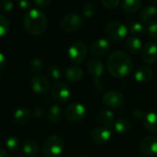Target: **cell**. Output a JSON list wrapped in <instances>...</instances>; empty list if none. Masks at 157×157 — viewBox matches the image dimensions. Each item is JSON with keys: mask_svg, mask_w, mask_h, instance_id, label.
<instances>
[{"mask_svg": "<svg viewBox=\"0 0 157 157\" xmlns=\"http://www.w3.org/2000/svg\"><path fill=\"white\" fill-rule=\"evenodd\" d=\"M107 69L112 76L121 78L132 73L133 63L128 53L121 51H115L107 59Z\"/></svg>", "mask_w": 157, "mask_h": 157, "instance_id": "obj_1", "label": "cell"}, {"mask_svg": "<svg viewBox=\"0 0 157 157\" xmlns=\"http://www.w3.org/2000/svg\"><path fill=\"white\" fill-rule=\"evenodd\" d=\"M25 29L32 35L42 34L48 26L46 15L38 8H30L26 12L23 18Z\"/></svg>", "mask_w": 157, "mask_h": 157, "instance_id": "obj_2", "label": "cell"}, {"mask_svg": "<svg viewBox=\"0 0 157 157\" xmlns=\"http://www.w3.org/2000/svg\"><path fill=\"white\" fill-rule=\"evenodd\" d=\"M42 150L46 157H57L63 150V141L57 135H52L44 141Z\"/></svg>", "mask_w": 157, "mask_h": 157, "instance_id": "obj_3", "label": "cell"}, {"mask_svg": "<svg viewBox=\"0 0 157 157\" xmlns=\"http://www.w3.org/2000/svg\"><path fill=\"white\" fill-rule=\"evenodd\" d=\"M105 32L109 39L114 41H120L123 40L128 34V28L116 20L109 21L105 27Z\"/></svg>", "mask_w": 157, "mask_h": 157, "instance_id": "obj_4", "label": "cell"}, {"mask_svg": "<svg viewBox=\"0 0 157 157\" xmlns=\"http://www.w3.org/2000/svg\"><path fill=\"white\" fill-rule=\"evenodd\" d=\"M83 17L78 13H68L63 17L60 21V27L63 31L73 32L81 29L83 26Z\"/></svg>", "mask_w": 157, "mask_h": 157, "instance_id": "obj_5", "label": "cell"}, {"mask_svg": "<svg viewBox=\"0 0 157 157\" xmlns=\"http://www.w3.org/2000/svg\"><path fill=\"white\" fill-rule=\"evenodd\" d=\"M87 55V48L81 40L75 41L68 50V57L74 63H80L85 61Z\"/></svg>", "mask_w": 157, "mask_h": 157, "instance_id": "obj_6", "label": "cell"}, {"mask_svg": "<svg viewBox=\"0 0 157 157\" xmlns=\"http://www.w3.org/2000/svg\"><path fill=\"white\" fill-rule=\"evenodd\" d=\"M102 101L109 109H120L124 105L125 98L121 93L116 90H109L103 95Z\"/></svg>", "mask_w": 157, "mask_h": 157, "instance_id": "obj_7", "label": "cell"}, {"mask_svg": "<svg viewBox=\"0 0 157 157\" xmlns=\"http://www.w3.org/2000/svg\"><path fill=\"white\" fill-rule=\"evenodd\" d=\"M86 113V107L81 103H73L69 105L64 112L65 118L73 122H77L82 121Z\"/></svg>", "mask_w": 157, "mask_h": 157, "instance_id": "obj_8", "label": "cell"}, {"mask_svg": "<svg viewBox=\"0 0 157 157\" xmlns=\"http://www.w3.org/2000/svg\"><path fill=\"white\" fill-rule=\"evenodd\" d=\"M110 43L105 38H99L96 40L90 46V54L94 57H102L107 55L110 51Z\"/></svg>", "mask_w": 157, "mask_h": 157, "instance_id": "obj_9", "label": "cell"}, {"mask_svg": "<svg viewBox=\"0 0 157 157\" xmlns=\"http://www.w3.org/2000/svg\"><path fill=\"white\" fill-rule=\"evenodd\" d=\"M52 98L59 103L63 104L66 103L71 96V91L69 86L63 82L55 84L52 88Z\"/></svg>", "mask_w": 157, "mask_h": 157, "instance_id": "obj_10", "label": "cell"}, {"mask_svg": "<svg viewBox=\"0 0 157 157\" xmlns=\"http://www.w3.org/2000/svg\"><path fill=\"white\" fill-rule=\"evenodd\" d=\"M140 20L143 25H152L157 22V6L155 5L145 6L140 12Z\"/></svg>", "mask_w": 157, "mask_h": 157, "instance_id": "obj_11", "label": "cell"}, {"mask_svg": "<svg viewBox=\"0 0 157 157\" xmlns=\"http://www.w3.org/2000/svg\"><path fill=\"white\" fill-rule=\"evenodd\" d=\"M141 58L145 63H155L157 62V43H145L141 50Z\"/></svg>", "mask_w": 157, "mask_h": 157, "instance_id": "obj_12", "label": "cell"}, {"mask_svg": "<svg viewBox=\"0 0 157 157\" xmlns=\"http://www.w3.org/2000/svg\"><path fill=\"white\" fill-rule=\"evenodd\" d=\"M141 151L147 155H157V137L146 136L140 143Z\"/></svg>", "mask_w": 157, "mask_h": 157, "instance_id": "obj_13", "label": "cell"}, {"mask_svg": "<svg viewBox=\"0 0 157 157\" xmlns=\"http://www.w3.org/2000/svg\"><path fill=\"white\" fill-rule=\"evenodd\" d=\"M111 138V132L106 127H97L91 132V139L98 144H103L108 143Z\"/></svg>", "mask_w": 157, "mask_h": 157, "instance_id": "obj_14", "label": "cell"}, {"mask_svg": "<svg viewBox=\"0 0 157 157\" xmlns=\"http://www.w3.org/2000/svg\"><path fill=\"white\" fill-rule=\"evenodd\" d=\"M32 90L37 94H44L50 88V82L49 80L40 75H37L32 77L30 81Z\"/></svg>", "mask_w": 157, "mask_h": 157, "instance_id": "obj_15", "label": "cell"}, {"mask_svg": "<svg viewBox=\"0 0 157 157\" xmlns=\"http://www.w3.org/2000/svg\"><path fill=\"white\" fill-rule=\"evenodd\" d=\"M154 76V70L149 66H141L134 73V78L139 83H148Z\"/></svg>", "mask_w": 157, "mask_h": 157, "instance_id": "obj_16", "label": "cell"}, {"mask_svg": "<svg viewBox=\"0 0 157 157\" xmlns=\"http://www.w3.org/2000/svg\"><path fill=\"white\" fill-rule=\"evenodd\" d=\"M87 72L94 76V78H99L105 70L104 64L102 63L101 61L98 60V59H92L88 62L87 63Z\"/></svg>", "mask_w": 157, "mask_h": 157, "instance_id": "obj_17", "label": "cell"}, {"mask_svg": "<svg viewBox=\"0 0 157 157\" xmlns=\"http://www.w3.org/2000/svg\"><path fill=\"white\" fill-rule=\"evenodd\" d=\"M143 48L142 41L139 38L136 37H129L124 42V50L130 54H135L141 52Z\"/></svg>", "mask_w": 157, "mask_h": 157, "instance_id": "obj_18", "label": "cell"}, {"mask_svg": "<svg viewBox=\"0 0 157 157\" xmlns=\"http://www.w3.org/2000/svg\"><path fill=\"white\" fill-rule=\"evenodd\" d=\"M127 21H128L130 32L132 37H136V38L140 39V37H142L145 34L146 29L144 28V25H143L141 22H138L137 20L131 18V17L128 18Z\"/></svg>", "mask_w": 157, "mask_h": 157, "instance_id": "obj_19", "label": "cell"}, {"mask_svg": "<svg viewBox=\"0 0 157 157\" xmlns=\"http://www.w3.org/2000/svg\"><path fill=\"white\" fill-rule=\"evenodd\" d=\"M83 70L79 66H69L65 72H64V76L68 81L71 82H78L79 80L82 79L83 77Z\"/></svg>", "mask_w": 157, "mask_h": 157, "instance_id": "obj_20", "label": "cell"}, {"mask_svg": "<svg viewBox=\"0 0 157 157\" xmlns=\"http://www.w3.org/2000/svg\"><path fill=\"white\" fill-rule=\"evenodd\" d=\"M144 128L152 133H157V113L149 112L144 119Z\"/></svg>", "mask_w": 157, "mask_h": 157, "instance_id": "obj_21", "label": "cell"}, {"mask_svg": "<svg viewBox=\"0 0 157 157\" xmlns=\"http://www.w3.org/2000/svg\"><path fill=\"white\" fill-rule=\"evenodd\" d=\"M30 120V112L26 108H19L14 112V121L18 125H24Z\"/></svg>", "mask_w": 157, "mask_h": 157, "instance_id": "obj_22", "label": "cell"}, {"mask_svg": "<svg viewBox=\"0 0 157 157\" xmlns=\"http://www.w3.org/2000/svg\"><path fill=\"white\" fill-rule=\"evenodd\" d=\"M98 121L104 125V127L109 128L113 126L115 123V114L111 110H103L98 115Z\"/></svg>", "mask_w": 157, "mask_h": 157, "instance_id": "obj_23", "label": "cell"}, {"mask_svg": "<svg viewBox=\"0 0 157 157\" xmlns=\"http://www.w3.org/2000/svg\"><path fill=\"white\" fill-rule=\"evenodd\" d=\"M122 9L127 13H134L140 9L143 5L141 0H124L121 3Z\"/></svg>", "mask_w": 157, "mask_h": 157, "instance_id": "obj_24", "label": "cell"}, {"mask_svg": "<svg viewBox=\"0 0 157 157\" xmlns=\"http://www.w3.org/2000/svg\"><path fill=\"white\" fill-rule=\"evenodd\" d=\"M23 152L29 156H35L39 154V144L33 140H27L23 144Z\"/></svg>", "mask_w": 157, "mask_h": 157, "instance_id": "obj_25", "label": "cell"}, {"mask_svg": "<svg viewBox=\"0 0 157 157\" xmlns=\"http://www.w3.org/2000/svg\"><path fill=\"white\" fill-rule=\"evenodd\" d=\"M114 130L117 133H126L131 128V122L126 118H120L119 120L115 121V123L113 125Z\"/></svg>", "mask_w": 157, "mask_h": 157, "instance_id": "obj_26", "label": "cell"}, {"mask_svg": "<svg viewBox=\"0 0 157 157\" xmlns=\"http://www.w3.org/2000/svg\"><path fill=\"white\" fill-rule=\"evenodd\" d=\"M62 118V109L58 105H53L47 112V119L53 123L60 121Z\"/></svg>", "mask_w": 157, "mask_h": 157, "instance_id": "obj_27", "label": "cell"}, {"mask_svg": "<svg viewBox=\"0 0 157 157\" xmlns=\"http://www.w3.org/2000/svg\"><path fill=\"white\" fill-rule=\"evenodd\" d=\"M97 11V6L94 2H86L82 6V13L86 17H92Z\"/></svg>", "mask_w": 157, "mask_h": 157, "instance_id": "obj_28", "label": "cell"}, {"mask_svg": "<svg viewBox=\"0 0 157 157\" xmlns=\"http://www.w3.org/2000/svg\"><path fill=\"white\" fill-rule=\"evenodd\" d=\"M29 67L33 73L40 74L43 69V63L40 58H33L29 61Z\"/></svg>", "mask_w": 157, "mask_h": 157, "instance_id": "obj_29", "label": "cell"}, {"mask_svg": "<svg viewBox=\"0 0 157 157\" xmlns=\"http://www.w3.org/2000/svg\"><path fill=\"white\" fill-rule=\"evenodd\" d=\"M6 146L11 152H15L19 147V141H18V139L16 136H9L6 140Z\"/></svg>", "mask_w": 157, "mask_h": 157, "instance_id": "obj_30", "label": "cell"}, {"mask_svg": "<svg viewBox=\"0 0 157 157\" xmlns=\"http://www.w3.org/2000/svg\"><path fill=\"white\" fill-rule=\"evenodd\" d=\"M9 29V21L5 17L0 15V38L5 36Z\"/></svg>", "mask_w": 157, "mask_h": 157, "instance_id": "obj_31", "label": "cell"}, {"mask_svg": "<svg viewBox=\"0 0 157 157\" xmlns=\"http://www.w3.org/2000/svg\"><path fill=\"white\" fill-rule=\"evenodd\" d=\"M47 73L52 78H53L55 80L59 79L61 77V75H62L61 69H60V67L58 65H51V66H49L48 69H47Z\"/></svg>", "mask_w": 157, "mask_h": 157, "instance_id": "obj_32", "label": "cell"}, {"mask_svg": "<svg viewBox=\"0 0 157 157\" xmlns=\"http://www.w3.org/2000/svg\"><path fill=\"white\" fill-rule=\"evenodd\" d=\"M101 4L108 9H116L120 6L121 1L120 0H102Z\"/></svg>", "mask_w": 157, "mask_h": 157, "instance_id": "obj_33", "label": "cell"}, {"mask_svg": "<svg viewBox=\"0 0 157 157\" xmlns=\"http://www.w3.org/2000/svg\"><path fill=\"white\" fill-rule=\"evenodd\" d=\"M13 6H14L13 2H11L9 0H2L0 2V8L5 12H8L10 10H12Z\"/></svg>", "mask_w": 157, "mask_h": 157, "instance_id": "obj_34", "label": "cell"}, {"mask_svg": "<svg viewBox=\"0 0 157 157\" xmlns=\"http://www.w3.org/2000/svg\"><path fill=\"white\" fill-rule=\"evenodd\" d=\"M147 30H148V34L151 37V39L157 40V22L148 26Z\"/></svg>", "mask_w": 157, "mask_h": 157, "instance_id": "obj_35", "label": "cell"}, {"mask_svg": "<svg viewBox=\"0 0 157 157\" xmlns=\"http://www.w3.org/2000/svg\"><path fill=\"white\" fill-rule=\"evenodd\" d=\"M93 90L97 93H99L103 90V83L100 81L99 78H94L93 84H92Z\"/></svg>", "mask_w": 157, "mask_h": 157, "instance_id": "obj_36", "label": "cell"}, {"mask_svg": "<svg viewBox=\"0 0 157 157\" xmlns=\"http://www.w3.org/2000/svg\"><path fill=\"white\" fill-rule=\"evenodd\" d=\"M132 116H133V118H134L135 120H137V121H144V117H145V114H144V112L143 109H136L133 110Z\"/></svg>", "mask_w": 157, "mask_h": 157, "instance_id": "obj_37", "label": "cell"}, {"mask_svg": "<svg viewBox=\"0 0 157 157\" xmlns=\"http://www.w3.org/2000/svg\"><path fill=\"white\" fill-rule=\"evenodd\" d=\"M33 3L39 7H46L52 3V1L51 0H34Z\"/></svg>", "mask_w": 157, "mask_h": 157, "instance_id": "obj_38", "label": "cell"}, {"mask_svg": "<svg viewBox=\"0 0 157 157\" xmlns=\"http://www.w3.org/2000/svg\"><path fill=\"white\" fill-rule=\"evenodd\" d=\"M17 4H18L19 7H21V8H28V7H29L30 5H31L30 1H26V0L18 1Z\"/></svg>", "mask_w": 157, "mask_h": 157, "instance_id": "obj_39", "label": "cell"}, {"mask_svg": "<svg viewBox=\"0 0 157 157\" xmlns=\"http://www.w3.org/2000/svg\"><path fill=\"white\" fill-rule=\"evenodd\" d=\"M42 114H43L42 109H40V108H36V109H34V116H35L36 118H40V117L42 116Z\"/></svg>", "mask_w": 157, "mask_h": 157, "instance_id": "obj_40", "label": "cell"}, {"mask_svg": "<svg viewBox=\"0 0 157 157\" xmlns=\"http://www.w3.org/2000/svg\"><path fill=\"white\" fill-rule=\"evenodd\" d=\"M6 64V58H5V55L0 52V70L4 68Z\"/></svg>", "mask_w": 157, "mask_h": 157, "instance_id": "obj_41", "label": "cell"}, {"mask_svg": "<svg viewBox=\"0 0 157 157\" xmlns=\"http://www.w3.org/2000/svg\"><path fill=\"white\" fill-rule=\"evenodd\" d=\"M0 157H8L7 155V153L3 150V149H0Z\"/></svg>", "mask_w": 157, "mask_h": 157, "instance_id": "obj_42", "label": "cell"}, {"mask_svg": "<svg viewBox=\"0 0 157 157\" xmlns=\"http://www.w3.org/2000/svg\"><path fill=\"white\" fill-rule=\"evenodd\" d=\"M13 157H24L23 155H15V156Z\"/></svg>", "mask_w": 157, "mask_h": 157, "instance_id": "obj_43", "label": "cell"}, {"mask_svg": "<svg viewBox=\"0 0 157 157\" xmlns=\"http://www.w3.org/2000/svg\"><path fill=\"white\" fill-rule=\"evenodd\" d=\"M82 157H90V156H82Z\"/></svg>", "mask_w": 157, "mask_h": 157, "instance_id": "obj_44", "label": "cell"}, {"mask_svg": "<svg viewBox=\"0 0 157 157\" xmlns=\"http://www.w3.org/2000/svg\"><path fill=\"white\" fill-rule=\"evenodd\" d=\"M0 79H1V75H0Z\"/></svg>", "mask_w": 157, "mask_h": 157, "instance_id": "obj_45", "label": "cell"}, {"mask_svg": "<svg viewBox=\"0 0 157 157\" xmlns=\"http://www.w3.org/2000/svg\"><path fill=\"white\" fill-rule=\"evenodd\" d=\"M155 157H157V155H156V156H155Z\"/></svg>", "mask_w": 157, "mask_h": 157, "instance_id": "obj_46", "label": "cell"}]
</instances>
